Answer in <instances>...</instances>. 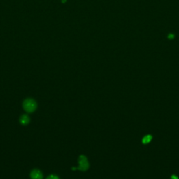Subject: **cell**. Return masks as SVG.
I'll return each mask as SVG.
<instances>
[{
  "label": "cell",
  "mask_w": 179,
  "mask_h": 179,
  "mask_svg": "<svg viewBox=\"0 0 179 179\" xmlns=\"http://www.w3.org/2000/svg\"><path fill=\"white\" fill-rule=\"evenodd\" d=\"M36 106H37V105H36V102L32 99H27L25 100L23 102V108L27 113L34 112L36 110Z\"/></svg>",
  "instance_id": "1"
},
{
  "label": "cell",
  "mask_w": 179,
  "mask_h": 179,
  "mask_svg": "<svg viewBox=\"0 0 179 179\" xmlns=\"http://www.w3.org/2000/svg\"><path fill=\"white\" fill-rule=\"evenodd\" d=\"M89 162L88 161V159L84 155H81L78 158V169L80 171H85L88 170L89 168Z\"/></svg>",
  "instance_id": "2"
},
{
  "label": "cell",
  "mask_w": 179,
  "mask_h": 179,
  "mask_svg": "<svg viewBox=\"0 0 179 179\" xmlns=\"http://www.w3.org/2000/svg\"><path fill=\"white\" fill-rule=\"evenodd\" d=\"M30 176L32 179H42L43 174L38 169H34L32 171L30 174Z\"/></svg>",
  "instance_id": "3"
},
{
  "label": "cell",
  "mask_w": 179,
  "mask_h": 179,
  "mask_svg": "<svg viewBox=\"0 0 179 179\" xmlns=\"http://www.w3.org/2000/svg\"><path fill=\"white\" fill-rule=\"evenodd\" d=\"M152 140H153V136H152L151 134H147L142 138L141 142L143 144L145 145L150 143Z\"/></svg>",
  "instance_id": "4"
},
{
  "label": "cell",
  "mask_w": 179,
  "mask_h": 179,
  "mask_svg": "<svg viewBox=\"0 0 179 179\" xmlns=\"http://www.w3.org/2000/svg\"><path fill=\"white\" fill-rule=\"evenodd\" d=\"M29 118L27 115H23L20 118V123L22 125H26L29 123Z\"/></svg>",
  "instance_id": "5"
},
{
  "label": "cell",
  "mask_w": 179,
  "mask_h": 179,
  "mask_svg": "<svg viewBox=\"0 0 179 179\" xmlns=\"http://www.w3.org/2000/svg\"><path fill=\"white\" fill-rule=\"evenodd\" d=\"M46 179H59V178H58V176L53 174V175H50L49 176H48Z\"/></svg>",
  "instance_id": "6"
},
{
  "label": "cell",
  "mask_w": 179,
  "mask_h": 179,
  "mask_svg": "<svg viewBox=\"0 0 179 179\" xmlns=\"http://www.w3.org/2000/svg\"><path fill=\"white\" fill-rule=\"evenodd\" d=\"M171 179H179L178 177V176L175 175V174H172L171 176Z\"/></svg>",
  "instance_id": "7"
}]
</instances>
